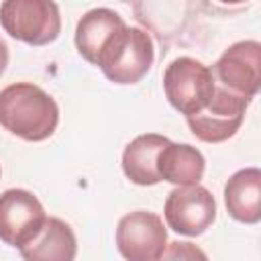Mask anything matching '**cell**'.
Masks as SVG:
<instances>
[{"label":"cell","mask_w":261,"mask_h":261,"mask_svg":"<svg viewBox=\"0 0 261 261\" xmlns=\"http://www.w3.org/2000/svg\"><path fill=\"white\" fill-rule=\"evenodd\" d=\"M6 65H8V47H6V43L0 39V75L4 73Z\"/></svg>","instance_id":"2e32d148"},{"label":"cell","mask_w":261,"mask_h":261,"mask_svg":"<svg viewBox=\"0 0 261 261\" xmlns=\"http://www.w3.org/2000/svg\"><path fill=\"white\" fill-rule=\"evenodd\" d=\"M0 24L4 31L27 45L43 47L61 33V16L49 0H6L0 4Z\"/></svg>","instance_id":"3957f363"},{"label":"cell","mask_w":261,"mask_h":261,"mask_svg":"<svg viewBox=\"0 0 261 261\" xmlns=\"http://www.w3.org/2000/svg\"><path fill=\"white\" fill-rule=\"evenodd\" d=\"M163 214L171 230L186 237H198L212 226L216 218V202L210 190L200 184L179 186L169 192Z\"/></svg>","instance_id":"9c48e42d"},{"label":"cell","mask_w":261,"mask_h":261,"mask_svg":"<svg viewBox=\"0 0 261 261\" xmlns=\"http://www.w3.org/2000/svg\"><path fill=\"white\" fill-rule=\"evenodd\" d=\"M124 27H126V22L112 8H92V10H88L75 27V47H77L80 55L86 61L96 65L104 47Z\"/></svg>","instance_id":"8fae6325"},{"label":"cell","mask_w":261,"mask_h":261,"mask_svg":"<svg viewBox=\"0 0 261 261\" xmlns=\"http://www.w3.org/2000/svg\"><path fill=\"white\" fill-rule=\"evenodd\" d=\"M247 106V100L214 84L210 102L198 114L188 116L186 122L196 139L204 143H222L241 128Z\"/></svg>","instance_id":"ba28073f"},{"label":"cell","mask_w":261,"mask_h":261,"mask_svg":"<svg viewBox=\"0 0 261 261\" xmlns=\"http://www.w3.org/2000/svg\"><path fill=\"white\" fill-rule=\"evenodd\" d=\"M57 122V102L37 84L16 82L0 92V124L8 133L37 143L49 139Z\"/></svg>","instance_id":"6da1fadb"},{"label":"cell","mask_w":261,"mask_h":261,"mask_svg":"<svg viewBox=\"0 0 261 261\" xmlns=\"http://www.w3.org/2000/svg\"><path fill=\"white\" fill-rule=\"evenodd\" d=\"M214 84L222 90L251 102L261 84V45L259 41H239L210 67Z\"/></svg>","instance_id":"5b68a950"},{"label":"cell","mask_w":261,"mask_h":261,"mask_svg":"<svg viewBox=\"0 0 261 261\" xmlns=\"http://www.w3.org/2000/svg\"><path fill=\"white\" fill-rule=\"evenodd\" d=\"M155 61L153 39L139 27L120 29L98 57V67L114 84L141 82Z\"/></svg>","instance_id":"7a4b0ae2"},{"label":"cell","mask_w":261,"mask_h":261,"mask_svg":"<svg viewBox=\"0 0 261 261\" xmlns=\"http://www.w3.org/2000/svg\"><path fill=\"white\" fill-rule=\"evenodd\" d=\"M224 204L228 214L245 224L261 220V169L245 167L232 173L224 186Z\"/></svg>","instance_id":"7c38bea8"},{"label":"cell","mask_w":261,"mask_h":261,"mask_svg":"<svg viewBox=\"0 0 261 261\" xmlns=\"http://www.w3.org/2000/svg\"><path fill=\"white\" fill-rule=\"evenodd\" d=\"M45 220V208L33 192L12 188L0 194V241L6 245L24 247L37 237Z\"/></svg>","instance_id":"8992f818"},{"label":"cell","mask_w":261,"mask_h":261,"mask_svg":"<svg viewBox=\"0 0 261 261\" xmlns=\"http://www.w3.org/2000/svg\"><path fill=\"white\" fill-rule=\"evenodd\" d=\"M18 251L22 261H73L77 253V241L73 228L65 220L47 216L37 237Z\"/></svg>","instance_id":"30bf717a"},{"label":"cell","mask_w":261,"mask_h":261,"mask_svg":"<svg viewBox=\"0 0 261 261\" xmlns=\"http://www.w3.org/2000/svg\"><path fill=\"white\" fill-rule=\"evenodd\" d=\"M157 261H208L206 253L190 241H173L165 245Z\"/></svg>","instance_id":"9a60e30c"},{"label":"cell","mask_w":261,"mask_h":261,"mask_svg":"<svg viewBox=\"0 0 261 261\" xmlns=\"http://www.w3.org/2000/svg\"><path fill=\"white\" fill-rule=\"evenodd\" d=\"M204 155L188 143H167L157 157V173L163 181L194 186L204 175Z\"/></svg>","instance_id":"5bb4252c"},{"label":"cell","mask_w":261,"mask_h":261,"mask_svg":"<svg viewBox=\"0 0 261 261\" xmlns=\"http://www.w3.org/2000/svg\"><path fill=\"white\" fill-rule=\"evenodd\" d=\"M163 90L169 104L186 118L198 114L212 98L214 77L210 67L194 57H175L163 71Z\"/></svg>","instance_id":"277c9868"},{"label":"cell","mask_w":261,"mask_h":261,"mask_svg":"<svg viewBox=\"0 0 261 261\" xmlns=\"http://www.w3.org/2000/svg\"><path fill=\"white\" fill-rule=\"evenodd\" d=\"M167 243V230L159 214L135 210L116 226V247L126 261H157Z\"/></svg>","instance_id":"52a82bcc"},{"label":"cell","mask_w":261,"mask_h":261,"mask_svg":"<svg viewBox=\"0 0 261 261\" xmlns=\"http://www.w3.org/2000/svg\"><path fill=\"white\" fill-rule=\"evenodd\" d=\"M169 143L167 137L145 133L135 137L122 153V171L137 186H155L161 181L157 173V157Z\"/></svg>","instance_id":"4fadbf2b"}]
</instances>
